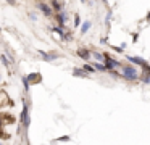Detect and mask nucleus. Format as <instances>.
Returning <instances> with one entry per match:
<instances>
[{
    "label": "nucleus",
    "instance_id": "1",
    "mask_svg": "<svg viewBox=\"0 0 150 145\" xmlns=\"http://www.w3.org/2000/svg\"><path fill=\"white\" fill-rule=\"evenodd\" d=\"M120 74H121V79H124L126 82H137L140 76V69L131 63H124L120 68Z\"/></svg>",
    "mask_w": 150,
    "mask_h": 145
},
{
    "label": "nucleus",
    "instance_id": "2",
    "mask_svg": "<svg viewBox=\"0 0 150 145\" xmlns=\"http://www.w3.org/2000/svg\"><path fill=\"white\" fill-rule=\"evenodd\" d=\"M29 103L26 100H23V110H21V115H20V124L24 131H28V127L31 126V115H29Z\"/></svg>",
    "mask_w": 150,
    "mask_h": 145
},
{
    "label": "nucleus",
    "instance_id": "3",
    "mask_svg": "<svg viewBox=\"0 0 150 145\" xmlns=\"http://www.w3.org/2000/svg\"><path fill=\"white\" fill-rule=\"evenodd\" d=\"M103 55H105V61H103V64H105V68H107V71L116 69V68L120 69V68L124 64V61H120V60H116V58L110 57V53H108V52H103Z\"/></svg>",
    "mask_w": 150,
    "mask_h": 145
},
{
    "label": "nucleus",
    "instance_id": "4",
    "mask_svg": "<svg viewBox=\"0 0 150 145\" xmlns=\"http://www.w3.org/2000/svg\"><path fill=\"white\" fill-rule=\"evenodd\" d=\"M36 8H37V11H40L45 18H52L53 19V15H55V13H53L52 6H50L47 2H44V0H37V2H36Z\"/></svg>",
    "mask_w": 150,
    "mask_h": 145
},
{
    "label": "nucleus",
    "instance_id": "5",
    "mask_svg": "<svg viewBox=\"0 0 150 145\" xmlns=\"http://www.w3.org/2000/svg\"><path fill=\"white\" fill-rule=\"evenodd\" d=\"M53 19L57 21V24H58V26L66 28V23L69 21V13L66 11V10H62V11H58V13L53 15Z\"/></svg>",
    "mask_w": 150,
    "mask_h": 145
},
{
    "label": "nucleus",
    "instance_id": "6",
    "mask_svg": "<svg viewBox=\"0 0 150 145\" xmlns=\"http://www.w3.org/2000/svg\"><path fill=\"white\" fill-rule=\"evenodd\" d=\"M37 53L40 55V58H42L44 61H47V63H52V61H57L60 58V55L57 53V52H45V50H37Z\"/></svg>",
    "mask_w": 150,
    "mask_h": 145
},
{
    "label": "nucleus",
    "instance_id": "7",
    "mask_svg": "<svg viewBox=\"0 0 150 145\" xmlns=\"http://www.w3.org/2000/svg\"><path fill=\"white\" fill-rule=\"evenodd\" d=\"M76 55H78V58H81L84 63H89V61H91V48H87V47H78L76 48Z\"/></svg>",
    "mask_w": 150,
    "mask_h": 145
},
{
    "label": "nucleus",
    "instance_id": "8",
    "mask_svg": "<svg viewBox=\"0 0 150 145\" xmlns=\"http://www.w3.org/2000/svg\"><path fill=\"white\" fill-rule=\"evenodd\" d=\"M28 81H29L31 86H36V84H40L42 82V74L39 73V71H33V73L26 74Z\"/></svg>",
    "mask_w": 150,
    "mask_h": 145
},
{
    "label": "nucleus",
    "instance_id": "9",
    "mask_svg": "<svg viewBox=\"0 0 150 145\" xmlns=\"http://www.w3.org/2000/svg\"><path fill=\"white\" fill-rule=\"evenodd\" d=\"M71 74L74 77H78V79H89V77H91L84 69H82V66H74V68H73V71H71Z\"/></svg>",
    "mask_w": 150,
    "mask_h": 145
},
{
    "label": "nucleus",
    "instance_id": "10",
    "mask_svg": "<svg viewBox=\"0 0 150 145\" xmlns=\"http://www.w3.org/2000/svg\"><path fill=\"white\" fill-rule=\"evenodd\" d=\"M50 31L53 32V34H58L60 35V40H65V34H66V31H68V29L66 28H63V26H58V24H55V26H52V28H50Z\"/></svg>",
    "mask_w": 150,
    "mask_h": 145
},
{
    "label": "nucleus",
    "instance_id": "11",
    "mask_svg": "<svg viewBox=\"0 0 150 145\" xmlns=\"http://www.w3.org/2000/svg\"><path fill=\"white\" fill-rule=\"evenodd\" d=\"M91 58H94V61H97V63H103L105 61L103 52H98V50H91Z\"/></svg>",
    "mask_w": 150,
    "mask_h": 145
},
{
    "label": "nucleus",
    "instance_id": "12",
    "mask_svg": "<svg viewBox=\"0 0 150 145\" xmlns=\"http://www.w3.org/2000/svg\"><path fill=\"white\" fill-rule=\"evenodd\" d=\"M49 5L52 6L53 13H58V11H62V10H65V6H63V3L60 2V0H50Z\"/></svg>",
    "mask_w": 150,
    "mask_h": 145
},
{
    "label": "nucleus",
    "instance_id": "13",
    "mask_svg": "<svg viewBox=\"0 0 150 145\" xmlns=\"http://www.w3.org/2000/svg\"><path fill=\"white\" fill-rule=\"evenodd\" d=\"M11 100L8 98V95L7 93L4 92V90H0V108H2V106H8V105H11Z\"/></svg>",
    "mask_w": 150,
    "mask_h": 145
},
{
    "label": "nucleus",
    "instance_id": "14",
    "mask_svg": "<svg viewBox=\"0 0 150 145\" xmlns=\"http://www.w3.org/2000/svg\"><path fill=\"white\" fill-rule=\"evenodd\" d=\"M79 28H81V31H79V32H81L82 35L87 34L89 29L92 28V21H91V19H86V21H82V23H81V26H79Z\"/></svg>",
    "mask_w": 150,
    "mask_h": 145
},
{
    "label": "nucleus",
    "instance_id": "15",
    "mask_svg": "<svg viewBox=\"0 0 150 145\" xmlns=\"http://www.w3.org/2000/svg\"><path fill=\"white\" fill-rule=\"evenodd\" d=\"M82 69H84L86 73L89 74V76H92V74H95V73H97V71H95V68L92 66V63H91V61H89V63H84V64H82Z\"/></svg>",
    "mask_w": 150,
    "mask_h": 145
},
{
    "label": "nucleus",
    "instance_id": "16",
    "mask_svg": "<svg viewBox=\"0 0 150 145\" xmlns=\"http://www.w3.org/2000/svg\"><path fill=\"white\" fill-rule=\"evenodd\" d=\"M139 81H140L142 84H145V86H150V74H149V73H142V71H140Z\"/></svg>",
    "mask_w": 150,
    "mask_h": 145
},
{
    "label": "nucleus",
    "instance_id": "17",
    "mask_svg": "<svg viewBox=\"0 0 150 145\" xmlns=\"http://www.w3.org/2000/svg\"><path fill=\"white\" fill-rule=\"evenodd\" d=\"M91 63H92V66L95 68L97 73H107V68H105L103 63H97V61H91Z\"/></svg>",
    "mask_w": 150,
    "mask_h": 145
},
{
    "label": "nucleus",
    "instance_id": "18",
    "mask_svg": "<svg viewBox=\"0 0 150 145\" xmlns=\"http://www.w3.org/2000/svg\"><path fill=\"white\" fill-rule=\"evenodd\" d=\"M81 23H82L81 15H79V13H74V15H73V24H74V28H79Z\"/></svg>",
    "mask_w": 150,
    "mask_h": 145
},
{
    "label": "nucleus",
    "instance_id": "19",
    "mask_svg": "<svg viewBox=\"0 0 150 145\" xmlns=\"http://www.w3.org/2000/svg\"><path fill=\"white\" fill-rule=\"evenodd\" d=\"M0 61H2V64H4L5 68H10V66H11V61L8 60V57H7L5 53H2V55H0Z\"/></svg>",
    "mask_w": 150,
    "mask_h": 145
},
{
    "label": "nucleus",
    "instance_id": "20",
    "mask_svg": "<svg viewBox=\"0 0 150 145\" xmlns=\"http://www.w3.org/2000/svg\"><path fill=\"white\" fill-rule=\"evenodd\" d=\"M21 82H23V87H24V90H26V92H29V87H31V84H29V81H28L26 74H24V76H21Z\"/></svg>",
    "mask_w": 150,
    "mask_h": 145
},
{
    "label": "nucleus",
    "instance_id": "21",
    "mask_svg": "<svg viewBox=\"0 0 150 145\" xmlns=\"http://www.w3.org/2000/svg\"><path fill=\"white\" fill-rule=\"evenodd\" d=\"M108 74H110L113 79H121V74H120V71H116V69H111V71H107Z\"/></svg>",
    "mask_w": 150,
    "mask_h": 145
},
{
    "label": "nucleus",
    "instance_id": "22",
    "mask_svg": "<svg viewBox=\"0 0 150 145\" xmlns=\"http://www.w3.org/2000/svg\"><path fill=\"white\" fill-rule=\"evenodd\" d=\"M69 140H71V137H69V135H62V137L57 139V142H69Z\"/></svg>",
    "mask_w": 150,
    "mask_h": 145
},
{
    "label": "nucleus",
    "instance_id": "23",
    "mask_svg": "<svg viewBox=\"0 0 150 145\" xmlns=\"http://www.w3.org/2000/svg\"><path fill=\"white\" fill-rule=\"evenodd\" d=\"M111 50H113V52H116V53H123V52H124V48L116 47V45H111Z\"/></svg>",
    "mask_w": 150,
    "mask_h": 145
},
{
    "label": "nucleus",
    "instance_id": "24",
    "mask_svg": "<svg viewBox=\"0 0 150 145\" xmlns=\"http://www.w3.org/2000/svg\"><path fill=\"white\" fill-rule=\"evenodd\" d=\"M29 18H31V21H37V13L31 11V13H29Z\"/></svg>",
    "mask_w": 150,
    "mask_h": 145
},
{
    "label": "nucleus",
    "instance_id": "25",
    "mask_svg": "<svg viewBox=\"0 0 150 145\" xmlns=\"http://www.w3.org/2000/svg\"><path fill=\"white\" fill-rule=\"evenodd\" d=\"M100 44H102V45H107V44H108V37H102V39H100Z\"/></svg>",
    "mask_w": 150,
    "mask_h": 145
},
{
    "label": "nucleus",
    "instance_id": "26",
    "mask_svg": "<svg viewBox=\"0 0 150 145\" xmlns=\"http://www.w3.org/2000/svg\"><path fill=\"white\" fill-rule=\"evenodd\" d=\"M5 2H7L8 5H11V6H15V5H16V0H5Z\"/></svg>",
    "mask_w": 150,
    "mask_h": 145
},
{
    "label": "nucleus",
    "instance_id": "27",
    "mask_svg": "<svg viewBox=\"0 0 150 145\" xmlns=\"http://www.w3.org/2000/svg\"><path fill=\"white\" fill-rule=\"evenodd\" d=\"M0 127H4V115L0 113Z\"/></svg>",
    "mask_w": 150,
    "mask_h": 145
},
{
    "label": "nucleus",
    "instance_id": "28",
    "mask_svg": "<svg viewBox=\"0 0 150 145\" xmlns=\"http://www.w3.org/2000/svg\"><path fill=\"white\" fill-rule=\"evenodd\" d=\"M137 39H139V34H137V32H136V34H132V40L137 42Z\"/></svg>",
    "mask_w": 150,
    "mask_h": 145
},
{
    "label": "nucleus",
    "instance_id": "29",
    "mask_svg": "<svg viewBox=\"0 0 150 145\" xmlns=\"http://www.w3.org/2000/svg\"><path fill=\"white\" fill-rule=\"evenodd\" d=\"M145 19H147V21H150V11H149V13H147V16H145Z\"/></svg>",
    "mask_w": 150,
    "mask_h": 145
},
{
    "label": "nucleus",
    "instance_id": "30",
    "mask_svg": "<svg viewBox=\"0 0 150 145\" xmlns=\"http://www.w3.org/2000/svg\"><path fill=\"white\" fill-rule=\"evenodd\" d=\"M86 2H87V0H81V3H86Z\"/></svg>",
    "mask_w": 150,
    "mask_h": 145
},
{
    "label": "nucleus",
    "instance_id": "31",
    "mask_svg": "<svg viewBox=\"0 0 150 145\" xmlns=\"http://www.w3.org/2000/svg\"><path fill=\"white\" fill-rule=\"evenodd\" d=\"M0 145H5V144H4V142H2V140H0Z\"/></svg>",
    "mask_w": 150,
    "mask_h": 145
},
{
    "label": "nucleus",
    "instance_id": "32",
    "mask_svg": "<svg viewBox=\"0 0 150 145\" xmlns=\"http://www.w3.org/2000/svg\"><path fill=\"white\" fill-rule=\"evenodd\" d=\"M0 45H2V44H0Z\"/></svg>",
    "mask_w": 150,
    "mask_h": 145
}]
</instances>
